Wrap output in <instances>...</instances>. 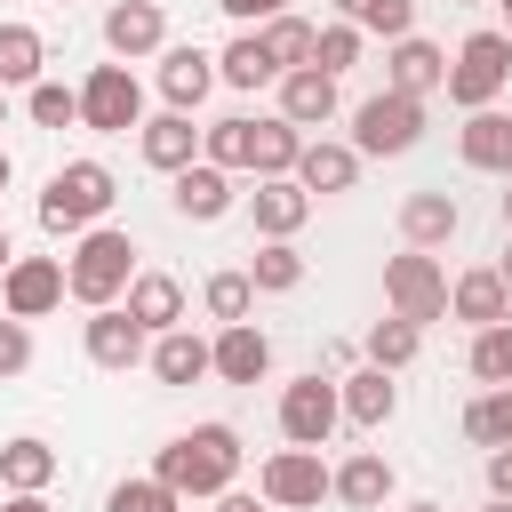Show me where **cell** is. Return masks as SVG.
Masks as SVG:
<instances>
[{"instance_id": "cell-1", "label": "cell", "mask_w": 512, "mask_h": 512, "mask_svg": "<svg viewBox=\"0 0 512 512\" xmlns=\"http://www.w3.org/2000/svg\"><path fill=\"white\" fill-rule=\"evenodd\" d=\"M152 480H168L176 496H224L232 480H240V432L232 424H192V432H176L160 456H152Z\"/></svg>"}, {"instance_id": "cell-31", "label": "cell", "mask_w": 512, "mask_h": 512, "mask_svg": "<svg viewBox=\"0 0 512 512\" xmlns=\"http://www.w3.org/2000/svg\"><path fill=\"white\" fill-rule=\"evenodd\" d=\"M304 128H288L280 112L272 120H256V152H248V176H296V160H304Z\"/></svg>"}, {"instance_id": "cell-35", "label": "cell", "mask_w": 512, "mask_h": 512, "mask_svg": "<svg viewBox=\"0 0 512 512\" xmlns=\"http://www.w3.org/2000/svg\"><path fill=\"white\" fill-rule=\"evenodd\" d=\"M248 152H256V120H208L200 128V160H216V168H232V176H248Z\"/></svg>"}, {"instance_id": "cell-46", "label": "cell", "mask_w": 512, "mask_h": 512, "mask_svg": "<svg viewBox=\"0 0 512 512\" xmlns=\"http://www.w3.org/2000/svg\"><path fill=\"white\" fill-rule=\"evenodd\" d=\"M216 512H272V504H264V496H248V488H224V496H216Z\"/></svg>"}, {"instance_id": "cell-47", "label": "cell", "mask_w": 512, "mask_h": 512, "mask_svg": "<svg viewBox=\"0 0 512 512\" xmlns=\"http://www.w3.org/2000/svg\"><path fill=\"white\" fill-rule=\"evenodd\" d=\"M0 512H56L48 496H0Z\"/></svg>"}, {"instance_id": "cell-53", "label": "cell", "mask_w": 512, "mask_h": 512, "mask_svg": "<svg viewBox=\"0 0 512 512\" xmlns=\"http://www.w3.org/2000/svg\"><path fill=\"white\" fill-rule=\"evenodd\" d=\"M400 512H440V504H400Z\"/></svg>"}, {"instance_id": "cell-4", "label": "cell", "mask_w": 512, "mask_h": 512, "mask_svg": "<svg viewBox=\"0 0 512 512\" xmlns=\"http://www.w3.org/2000/svg\"><path fill=\"white\" fill-rule=\"evenodd\" d=\"M416 144H424V104H416V96L376 88V96L352 104V152H360V160H400V152H416Z\"/></svg>"}, {"instance_id": "cell-57", "label": "cell", "mask_w": 512, "mask_h": 512, "mask_svg": "<svg viewBox=\"0 0 512 512\" xmlns=\"http://www.w3.org/2000/svg\"><path fill=\"white\" fill-rule=\"evenodd\" d=\"M64 8H72V0H64Z\"/></svg>"}, {"instance_id": "cell-42", "label": "cell", "mask_w": 512, "mask_h": 512, "mask_svg": "<svg viewBox=\"0 0 512 512\" xmlns=\"http://www.w3.org/2000/svg\"><path fill=\"white\" fill-rule=\"evenodd\" d=\"M360 40H368V32H352V24H320V40H312V64H320L328 80H344V72L360 64Z\"/></svg>"}, {"instance_id": "cell-40", "label": "cell", "mask_w": 512, "mask_h": 512, "mask_svg": "<svg viewBox=\"0 0 512 512\" xmlns=\"http://www.w3.org/2000/svg\"><path fill=\"white\" fill-rule=\"evenodd\" d=\"M24 120L32 128H80V88H64V80L24 88Z\"/></svg>"}, {"instance_id": "cell-26", "label": "cell", "mask_w": 512, "mask_h": 512, "mask_svg": "<svg viewBox=\"0 0 512 512\" xmlns=\"http://www.w3.org/2000/svg\"><path fill=\"white\" fill-rule=\"evenodd\" d=\"M344 512H384V496H392V464L376 456V448H352L344 464H336V488H328Z\"/></svg>"}, {"instance_id": "cell-37", "label": "cell", "mask_w": 512, "mask_h": 512, "mask_svg": "<svg viewBox=\"0 0 512 512\" xmlns=\"http://www.w3.org/2000/svg\"><path fill=\"white\" fill-rule=\"evenodd\" d=\"M200 304H208V320H216V328H232V320H248V312H256V280H248V272H208Z\"/></svg>"}, {"instance_id": "cell-12", "label": "cell", "mask_w": 512, "mask_h": 512, "mask_svg": "<svg viewBox=\"0 0 512 512\" xmlns=\"http://www.w3.org/2000/svg\"><path fill=\"white\" fill-rule=\"evenodd\" d=\"M232 200H240V184H232V168H216V160H192V168L168 176V208H176L184 224H216V216H232Z\"/></svg>"}, {"instance_id": "cell-22", "label": "cell", "mask_w": 512, "mask_h": 512, "mask_svg": "<svg viewBox=\"0 0 512 512\" xmlns=\"http://www.w3.org/2000/svg\"><path fill=\"white\" fill-rule=\"evenodd\" d=\"M120 304H128V320H136L144 336H168V328H184V280H176V272H136Z\"/></svg>"}, {"instance_id": "cell-8", "label": "cell", "mask_w": 512, "mask_h": 512, "mask_svg": "<svg viewBox=\"0 0 512 512\" xmlns=\"http://www.w3.org/2000/svg\"><path fill=\"white\" fill-rule=\"evenodd\" d=\"M336 424H344V392H336V376L312 368V376L280 384V440H288V448H328Z\"/></svg>"}, {"instance_id": "cell-5", "label": "cell", "mask_w": 512, "mask_h": 512, "mask_svg": "<svg viewBox=\"0 0 512 512\" xmlns=\"http://www.w3.org/2000/svg\"><path fill=\"white\" fill-rule=\"evenodd\" d=\"M504 88H512V40H504L496 24H480V32L448 56V104H456V112H488Z\"/></svg>"}, {"instance_id": "cell-19", "label": "cell", "mask_w": 512, "mask_h": 512, "mask_svg": "<svg viewBox=\"0 0 512 512\" xmlns=\"http://www.w3.org/2000/svg\"><path fill=\"white\" fill-rule=\"evenodd\" d=\"M208 344H216V384H264V376H272V336H264L256 320H232V328H216Z\"/></svg>"}, {"instance_id": "cell-28", "label": "cell", "mask_w": 512, "mask_h": 512, "mask_svg": "<svg viewBox=\"0 0 512 512\" xmlns=\"http://www.w3.org/2000/svg\"><path fill=\"white\" fill-rule=\"evenodd\" d=\"M40 80H48V40L32 24L0 16V88L16 96V88H40Z\"/></svg>"}, {"instance_id": "cell-43", "label": "cell", "mask_w": 512, "mask_h": 512, "mask_svg": "<svg viewBox=\"0 0 512 512\" xmlns=\"http://www.w3.org/2000/svg\"><path fill=\"white\" fill-rule=\"evenodd\" d=\"M24 368H32V320H8L0 312V384L24 376Z\"/></svg>"}, {"instance_id": "cell-41", "label": "cell", "mask_w": 512, "mask_h": 512, "mask_svg": "<svg viewBox=\"0 0 512 512\" xmlns=\"http://www.w3.org/2000/svg\"><path fill=\"white\" fill-rule=\"evenodd\" d=\"M104 512H184V496H176L168 480H152V472H136V480H112V496H104Z\"/></svg>"}, {"instance_id": "cell-32", "label": "cell", "mask_w": 512, "mask_h": 512, "mask_svg": "<svg viewBox=\"0 0 512 512\" xmlns=\"http://www.w3.org/2000/svg\"><path fill=\"white\" fill-rule=\"evenodd\" d=\"M248 280H256V296H296V288H304V256H296V240H256Z\"/></svg>"}, {"instance_id": "cell-34", "label": "cell", "mask_w": 512, "mask_h": 512, "mask_svg": "<svg viewBox=\"0 0 512 512\" xmlns=\"http://www.w3.org/2000/svg\"><path fill=\"white\" fill-rule=\"evenodd\" d=\"M464 440H472V448H512V384L472 392V408H464Z\"/></svg>"}, {"instance_id": "cell-44", "label": "cell", "mask_w": 512, "mask_h": 512, "mask_svg": "<svg viewBox=\"0 0 512 512\" xmlns=\"http://www.w3.org/2000/svg\"><path fill=\"white\" fill-rule=\"evenodd\" d=\"M216 8H224V16L240 24V32H264L272 16H288V0H216Z\"/></svg>"}, {"instance_id": "cell-30", "label": "cell", "mask_w": 512, "mask_h": 512, "mask_svg": "<svg viewBox=\"0 0 512 512\" xmlns=\"http://www.w3.org/2000/svg\"><path fill=\"white\" fill-rule=\"evenodd\" d=\"M336 392H344V424H360V432L392 424V408H400V384H392L384 368H352Z\"/></svg>"}, {"instance_id": "cell-18", "label": "cell", "mask_w": 512, "mask_h": 512, "mask_svg": "<svg viewBox=\"0 0 512 512\" xmlns=\"http://www.w3.org/2000/svg\"><path fill=\"white\" fill-rule=\"evenodd\" d=\"M456 224H464V208H456V192H440V184H424V192H408L400 200V240L408 248H448L456 240Z\"/></svg>"}, {"instance_id": "cell-52", "label": "cell", "mask_w": 512, "mask_h": 512, "mask_svg": "<svg viewBox=\"0 0 512 512\" xmlns=\"http://www.w3.org/2000/svg\"><path fill=\"white\" fill-rule=\"evenodd\" d=\"M496 272H504V288H512V248H504V264H496Z\"/></svg>"}, {"instance_id": "cell-38", "label": "cell", "mask_w": 512, "mask_h": 512, "mask_svg": "<svg viewBox=\"0 0 512 512\" xmlns=\"http://www.w3.org/2000/svg\"><path fill=\"white\" fill-rule=\"evenodd\" d=\"M464 368H472V384H480V392L512 384V320H504V328H480V336H472V360H464Z\"/></svg>"}, {"instance_id": "cell-45", "label": "cell", "mask_w": 512, "mask_h": 512, "mask_svg": "<svg viewBox=\"0 0 512 512\" xmlns=\"http://www.w3.org/2000/svg\"><path fill=\"white\" fill-rule=\"evenodd\" d=\"M488 496L512 504V448H488Z\"/></svg>"}, {"instance_id": "cell-36", "label": "cell", "mask_w": 512, "mask_h": 512, "mask_svg": "<svg viewBox=\"0 0 512 512\" xmlns=\"http://www.w3.org/2000/svg\"><path fill=\"white\" fill-rule=\"evenodd\" d=\"M416 352H424V328H416V320H392V312H384V320L368 328V368L400 376V368H408Z\"/></svg>"}, {"instance_id": "cell-55", "label": "cell", "mask_w": 512, "mask_h": 512, "mask_svg": "<svg viewBox=\"0 0 512 512\" xmlns=\"http://www.w3.org/2000/svg\"><path fill=\"white\" fill-rule=\"evenodd\" d=\"M0 128H8V88H0Z\"/></svg>"}, {"instance_id": "cell-27", "label": "cell", "mask_w": 512, "mask_h": 512, "mask_svg": "<svg viewBox=\"0 0 512 512\" xmlns=\"http://www.w3.org/2000/svg\"><path fill=\"white\" fill-rule=\"evenodd\" d=\"M48 480H56V448L40 432H16L0 448V496H48Z\"/></svg>"}, {"instance_id": "cell-14", "label": "cell", "mask_w": 512, "mask_h": 512, "mask_svg": "<svg viewBox=\"0 0 512 512\" xmlns=\"http://www.w3.org/2000/svg\"><path fill=\"white\" fill-rule=\"evenodd\" d=\"M384 88H400V96H440L448 88V48H432L424 32H408V40H392L384 48Z\"/></svg>"}, {"instance_id": "cell-29", "label": "cell", "mask_w": 512, "mask_h": 512, "mask_svg": "<svg viewBox=\"0 0 512 512\" xmlns=\"http://www.w3.org/2000/svg\"><path fill=\"white\" fill-rule=\"evenodd\" d=\"M216 80L224 88H280V56L264 48V32H232L216 56Z\"/></svg>"}, {"instance_id": "cell-3", "label": "cell", "mask_w": 512, "mask_h": 512, "mask_svg": "<svg viewBox=\"0 0 512 512\" xmlns=\"http://www.w3.org/2000/svg\"><path fill=\"white\" fill-rule=\"evenodd\" d=\"M136 272H144V264H136V240H128L120 224L80 232V240H72V256H64V288H72V304H88V312L120 304Z\"/></svg>"}, {"instance_id": "cell-49", "label": "cell", "mask_w": 512, "mask_h": 512, "mask_svg": "<svg viewBox=\"0 0 512 512\" xmlns=\"http://www.w3.org/2000/svg\"><path fill=\"white\" fill-rule=\"evenodd\" d=\"M504 232H512V176H504Z\"/></svg>"}, {"instance_id": "cell-24", "label": "cell", "mask_w": 512, "mask_h": 512, "mask_svg": "<svg viewBox=\"0 0 512 512\" xmlns=\"http://www.w3.org/2000/svg\"><path fill=\"white\" fill-rule=\"evenodd\" d=\"M296 184H304L312 200H336V192H352V184H360V152H352V144L312 136V144H304V160H296Z\"/></svg>"}, {"instance_id": "cell-13", "label": "cell", "mask_w": 512, "mask_h": 512, "mask_svg": "<svg viewBox=\"0 0 512 512\" xmlns=\"http://www.w3.org/2000/svg\"><path fill=\"white\" fill-rule=\"evenodd\" d=\"M104 48H112V64L160 56V48H168V16H160V0H112V8H104Z\"/></svg>"}, {"instance_id": "cell-7", "label": "cell", "mask_w": 512, "mask_h": 512, "mask_svg": "<svg viewBox=\"0 0 512 512\" xmlns=\"http://www.w3.org/2000/svg\"><path fill=\"white\" fill-rule=\"evenodd\" d=\"M384 312H392V320H416V328L448 320V272H440L424 248H400V256L384 264Z\"/></svg>"}, {"instance_id": "cell-11", "label": "cell", "mask_w": 512, "mask_h": 512, "mask_svg": "<svg viewBox=\"0 0 512 512\" xmlns=\"http://www.w3.org/2000/svg\"><path fill=\"white\" fill-rule=\"evenodd\" d=\"M80 352H88L96 368L128 376L136 360H152V336L128 320V304H104V312H88V320H80Z\"/></svg>"}, {"instance_id": "cell-15", "label": "cell", "mask_w": 512, "mask_h": 512, "mask_svg": "<svg viewBox=\"0 0 512 512\" xmlns=\"http://www.w3.org/2000/svg\"><path fill=\"white\" fill-rule=\"evenodd\" d=\"M304 216H312V192H304L296 176H256V192H248V224H256V240H296Z\"/></svg>"}, {"instance_id": "cell-16", "label": "cell", "mask_w": 512, "mask_h": 512, "mask_svg": "<svg viewBox=\"0 0 512 512\" xmlns=\"http://www.w3.org/2000/svg\"><path fill=\"white\" fill-rule=\"evenodd\" d=\"M448 312L480 336V328H504L512 320V288H504V272L496 264H472V272H456L448 280Z\"/></svg>"}, {"instance_id": "cell-54", "label": "cell", "mask_w": 512, "mask_h": 512, "mask_svg": "<svg viewBox=\"0 0 512 512\" xmlns=\"http://www.w3.org/2000/svg\"><path fill=\"white\" fill-rule=\"evenodd\" d=\"M448 8H488V0H448Z\"/></svg>"}, {"instance_id": "cell-10", "label": "cell", "mask_w": 512, "mask_h": 512, "mask_svg": "<svg viewBox=\"0 0 512 512\" xmlns=\"http://www.w3.org/2000/svg\"><path fill=\"white\" fill-rule=\"evenodd\" d=\"M64 296H72L64 288V256H16L8 280H0V312L8 320H48Z\"/></svg>"}, {"instance_id": "cell-23", "label": "cell", "mask_w": 512, "mask_h": 512, "mask_svg": "<svg viewBox=\"0 0 512 512\" xmlns=\"http://www.w3.org/2000/svg\"><path fill=\"white\" fill-rule=\"evenodd\" d=\"M280 120H288V128H328V120H336V80H328L320 64L280 72Z\"/></svg>"}, {"instance_id": "cell-39", "label": "cell", "mask_w": 512, "mask_h": 512, "mask_svg": "<svg viewBox=\"0 0 512 512\" xmlns=\"http://www.w3.org/2000/svg\"><path fill=\"white\" fill-rule=\"evenodd\" d=\"M312 40H320V24H304V16H296V8H288V16H272V24H264V48H272V56H280V72H304V64H312Z\"/></svg>"}, {"instance_id": "cell-51", "label": "cell", "mask_w": 512, "mask_h": 512, "mask_svg": "<svg viewBox=\"0 0 512 512\" xmlns=\"http://www.w3.org/2000/svg\"><path fill=\"white\" fill-rule=\"evenodd\" d=\"M8 176H16V160H8V152H0V192H8Z\"/></svg>"}, {"instance_id": "cell-25", "label": "cell", "mask_w": 512, "mask_h": 512, "mask_svg": "<svg viewBox=\"0 0 512 512\" xmlns=\"http://www.w3.org/2000/svg\"><path fill=\"white\" fill-rule=\"evenodd\" d=\"M144 368L160 384H200V376H216V344L192 336V328H168V336H152V360Z\"/></svg>"}, {"instance_id": "cell-48", "label": "cell", "mask_w": 512, "mask_h": 512, "mask_svg": "<svg viewBox=\"0 0 512 512\" xmlns=\"http://www.w3.org/2000/svg\"><path fill=\"white\" fill-rule=\"evenodd\" d=\"M8 264H16V240H8V224H0V280H8Z\"/></svg>"}, {"instance_id": "cell-9", "label": "cell", "mask_w": 512, "mask_h": 512, "mask_svg": "<svg viewBox=\"0 0 512 512\" xmlns=\"http://www.w3.org/2000/svg\"><path fill=\"white\" fill-rule=\"evenodd\" d=\"M80 128H88V136H128V128H144V80H136L128 64H96V72L80 80Z\"/></svg>"}, {"instance_id": "cell-17", "label": "cell", "mask_w": 512, "mask_h": 512, "mask_svg": "<svg viewBox=\"0 0 512 512\" xmlns=\"http://www.w3.org/2000/svg\"><path fill=\"white\" fill-rule=\"evenodd\" d=\"M152 80H160V104H168V112H192V104L216 88V56H208V48H192V40H168Z\"/></svg>"}, {"instance_id": "cell-56", "label": "cell", "mask_w": 512, "mask_h": 512, "mask_svg": "<svg viewBox=\"0 0 512 512\" xmlns=\"http://www.w3.org/2000/svg\"><path fill=\"white\" fill-rule=\"evenodd\" d=\"M488 512H512V504H496V496H488Z\"/></svg>"}, {"instance_id": "cell-6", "label": "cell", "mask_w": 512, "mask_h": 512, "mask_svg": "<svg viewBox=\"0 0 512 512\" xmlns=\"http://www.w3.org/2000/svg\"><path fill=\"white\" fill-rule=\"evenodd\" d=\"M328 488H336V464H320V448H272L256 464V496L272 512H320Z\"/></svg>"}, {"instance_id": "cell-2", "label": "cell", "mask_w": 512, "mask_h": 512, "mask_svg": "<svg viewBox=\"0 0 512 512\" xmlns=\"http://www.w3.org/2000/svg\"><path fill=\"white\" fill-rule=\"evenodd\" d=\"M112 200H120V176L104 168V160H64L56 176H48V192H40V232L48 240H80V232H96L104 216H112Z\"/></svg>"}, {"instance_id": "cell-50", "label": "cell", "mask_w": 512, "mask_h": 512, "mask_svg": "<svg viewBox=\"0 0 512 512\" xmlns=\"http://www.w3.org/2000/svg\"><path fill=\"white\" fill-rule=\"evenodd\" d=\"M496 8H504V24H496V32H504V40H512V0H496Z\"/></svg>"}, {"instance_id": "cell-20", "label": "cell", "mask_w": 512, "mask_h": 512, "mask_svg": "<svg viewBox=\"0 0 512 512\" xmlns=\"http://www.w3.org/2000/svg\"><path fill=\"white\" fill-rule=\"evenodd\" d=\"M456 152H464V168H480V176H512V112H504V104L464 112Z\"/></svg>"}, {"instance_id": "cell-21", "label": "cell", "mask_w": 512, "mask_h": 512, "mask_svg": "<svg viewBox=\"0 0 512 512\" xmlns=\"http://www.w3.org/2000/svg\"><path fill=\"white\" fill-rule=\"evenodd\" d=\"M136 152H144V168H160V176L192 168V160H200V128H192V112H152V120L136 128Z\"/></svg>"}, {"instance_id": "cell-33", "label": "cell", "mask_w": 512, "mask_h": 512, "mask_svg": "<svg viewBox=\"0 0 512 512\" xmlns=\"http://www.w3.org/2000/svg\"><path fill=\"white\" fill-rule=\"evenodd\" d=\"M336 24H352V32H384V48H392V40L416 32V0H336Z\"/></svg>"}]
</instances>
